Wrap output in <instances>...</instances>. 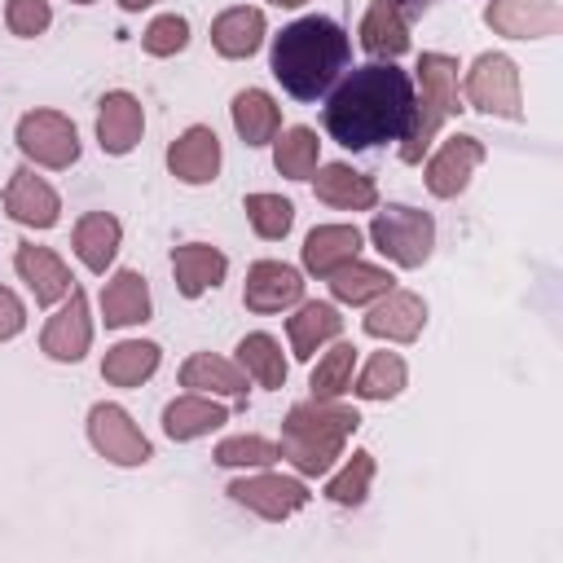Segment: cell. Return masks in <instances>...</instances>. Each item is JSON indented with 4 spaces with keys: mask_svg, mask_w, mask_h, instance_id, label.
Listing matches in <instances>:
<instances>
[{
    "mask_svg": "<svg viewBox=\"0 0 563 563\" xmlns=\"http://www.w3.org/2000/svg\"><path fill=\"white\" fill-rule=\"evenodd\" d=\"M4 22H9V31H13V35L35 40V35H44V31H48L53 9H48V0H9V4H4Z\"/></svg>",
    "mask_w": 563,
    "mask_h": 563,
    "instance_id": "ab89813d",
    "label": "cell"
},
{
    "mask_svg": "<svg viewBox=\"0 0 563 563\" xmlns=\"http://www.w3.org/2000/svg\"><path fill=\"white\" fill-rule=\"evenodd\" d=\"M352 40L334 18H299L273 35L268 70L295 101H317L334 88V79L347 70Z\"/></svg>",
    "mask_w": 563,
    "mask_h": 563,
    "instance_id": "7a4b0ae2",
    "label": "cell"
},
{
    "mask_svg": "<svg viewBox=\"0 0 563 563\" xmlns=\"http://www.w3.org/2000/svg\"><path fill=\"white\" fill-rule=\"evenodd\" d=\"M167 167L176 180L185 185H211L216 172H220V136L202 123L185 128L172 145H167Z\"/></svg>",
    "mask_w": 563,
    "mask_h": 563,
    "instance_id": "2e32d148",
    "label": "cell"
},
{
    "mask_svg": "<svg viewBox=\"0 0 563 563\" xmlns=\"http://www.w3.org/2000/svg\"><path fill=\"white\" fill-rule=\"evenodd\" d=\"M224 493L238 506H246L260 519H268V523H282V519H290L295 510L308 506V488L295 475H246V479H233Z\"/></svg>",
    "mask_w": 563,
    "mask_h": 563,
    "instance_id": "9c48e42d",
    "label": "cell"
},
{
    "mask_svg": "<svg viewBox=\"0 0 563 563\" xmlns=\"http://www.w3.org/2000/svg\"><path fill=\"white\" fill-rule=\"evenodd\" d=\"M128 13H136V9H145V4H154V0H119Z\"/></svg>",
    "mask_w": 563,
    "mask_h": 563,
    "instance_id": "7bdbcfd3",
    "label": "cell"
},
{
    "mask_svg": "<svg viewBox=\"0 0 563 563\" xmlns=\"http://www.w3.org/2000/svg\"><path fill=\"white\" fill-rule=\"evenodd\" d=\"M317 154H321V141H317V132L312 128H286L277 141H273V163H277V172L282 176H290V180H308L312 172H317Z\"/></svg>",
    "mask_w": 563,
    "mask_h": 563,
    "instance_id": "d6a6232c",
    "label": "cell"
},
{
    "mask_svg": "<svg viewBox=\"0 0 563 563\" xmlns=\"http://www.w3.org/2000/svg\"><path fill=\"white\" fill-rule=\"evenodd\" d=\"M4 216L26 229H53L62 216V198L48 180H40L31 167H18L4 185Z\"/></svg>",
    "mask_w": 563,
    "mask_h": 563,
    "instance_id": "8fae6325",
    "label": "cell"
},
{
    "mask_svg": "<svg viewBox=\"0 0 563 563\" xmlns=\"http://www.w3.org/2000/svg\"><path fill=\"white\" fill-rule=\"evenodd\" d=\"M352 365H356V347L352 343H334L321 361H317V369H312V396H321V400H334V396H343V391H352Z\"/></svg>",
    "mask_w": 563,
    "mask_h": 563,
    "instance_id": "d590c367",
    "label": "cell"
},
{
    "mask_svg": "<svg viewBox=\"0 0 563 563\" xmlns=\"http://www.w3.org/2000/svg\"><path fill=\"white\" fill-rule=\"evenodd\" d=\"M356 427H361V413L352 405H334V400L312 396V400L290 405L277 449L299 475H325L343 457V444Z\"/></svg>",
    "mask_w": 563,
    "mask_h": 563,
    "instance_id": "3957f363",
    "label": "cell"
},
{
    "mask_svg": "<svg viewBox=\"0 0 563 563\" xmlns=\"http://www.w3.org/2000/svg\"><path fill=\"white\" fill-rule=\"evenodd\" d=\"M361 48L378 62H391L409 48V22L400 18V9L391 0H374L361 18Z\"/></svg>",
    "mask_w": 563,
    "mask_h": 563,
    "instance_id": "d4e9b609",
    "label": "cell"
},
{
    "mask_svg": "<svg viewBox=\"0 0 563 563\" xmlns=\"http://www.w3.org/2000/svg\"><path fill=\"white\" fill-rule=\"evenodd\" d=\"M361 255V229L356 224H317L303 238V268L317 277H330L339 264Z\"/></svg>",
    "mask_w": 563,
    "mask_h": 563,
    "instance_id": "44dd1931",
    "label": "cell"
},
{
    "mask_svg": "<svg viewBox=\"0 0 563 563\" xmlns=\"http://www.w3.org/2000/svg\"><path fill=\"white\" fill-rule=\"evenodd\" d=\"M185 44H189V22H185L180 13L154 18V22L145 26V35H141V48H145L150 57H172V53H180Z\"/></svg>",
    "mask_w": 563,
    "mask_h": 563,
    "instance_id": "f35d334b",
    "label": "cell"
},
{
    "mask_svg": "<svg viewBox=\"0 0 563 563\" xmlns=\"http://www.w3.org/2000/svg\"><path fill=\"white\" fill-rule=\"evenodd\" d=\"M75 4H92V0H75Z\"/></svg>",
    "mask_w": 563,
    "mask_h": 563,
    "instance_id": "f6af8a7d",
    "label": "cell"
},
{
    "mask_svg": "<svg viewBox=\"0 0 563 563\" xmlns=\"http://www.w3.org/2000/svg\"><path fill=\"white\" fill-rule=\"evenodd\" d=\"M229 422V409L224 405H216V400H207L202 391H189V396H176L167 409H163V431L172 435V440H198V435H211L216 427H224Z\"/></svg>",
    "mask_w": 563,
    "mask_h": 563,
    "instance_id": "cb8c5ba5",
    "label": "cell"
},
{
    "mask_svg": "<svg viewBox=\"0 0 563 563\" xmlns=\"http://www.w3.org/2000/svg\"><path fill=\"white\" fill-rule=\"evenodd\" d=\"M22 325H26V308H22V299H18L9 286H0V339L22 334Z\"/></svg>",
    "mask_w": 563,
    "mask_h": 563,
    "instance_id": "60d3db41",
    "label": "cell"
},
{
    "mask_svg": "<svg viewBox=\"0 0 563 563\" xmlns=\"http://www.w3.org/2000/svg\"><path fill=\"white\" fill-rule=\"evenodd\" d=\"M312 194L325 202V207H339V211H369L378 202V189L365 172L347 167V163H325L312 172Z\"/></svg>",
    "mask_w": 563,
    "mask_h": 563,
    "instance_id": "d6986e66",
    "label": "cell"
},
{
    "mask_svg": "<svg viewBox=\"0 0 563 563\" xmlns=\"http://www.w3.org/2000/svg\"><path fill=\"white\" fill-rule=\"evenodd\" d=\"M172 273H176V290L185 299H198L202 290H216L229 273V260L224 251L207 246V242H185L172 251Z\"/></svg>",
    "mask_w": 563,
    "mask_h": 563,
    "instance_id": "ffe728a7",
    "label": "cell"
},
{
    "mask_svg": "<svg viewBox=\"0 0 563 563\" xmlns=\"http://www.w3.org/2000/svg\"><path fill=\"white\" fill-rule=\"evenodd\" d=\"M92 343V321H88V299L79 286H70L62 312L48 317L44 334H40V352L53 356V361H79Z\"/></svg>",
    "mask_w": 563,
    "mask_h": 563,
    "instance_id": "4fadbf2b",
    "label": "cell"
},
{
    "mask_svg": "<svg viewBox=\"0 0 563 563\" xmlns=\"http://www.w3.org/2000/svg\"><path fill=\"white\" fill-rule=\"evenodd\" d=\"M88 440H92V449H97L106 462H114V466H145V462L154 457L150 440H145L141 427L128 418V409H119V405H110V400H101V405L88 409Z\"/></svg>",
    "mask_w": 563,
    "mask_h": 563,
    "instance_id": "ba28073f",
    "label": "cell"
},
{
    "mask_svg": "<svg viewBox=\"0 0 563 563\" xmlns=\"http://www.w3.org/2000/svg\"><path fill=\"white\" fill-rule=\"evenodd\" d=\"M180 387L189 391H216V396H233V400H246V369H238L233 361L224 356H211V352H194L185 365H180Z\"/></svg>",
    "mask_w": 563,
    "mask_h": 563,
    "instance_id": "83f0119b",
    "label": "cell"
},
{
    "mask_svg": "<svg viewBox=\"0 0 563 563\" xmlns=\"http://www.w3.org/2000/svg\"><path fill=\"white\" fill-rule=\"evenodd\" d=\"M339 334H343V317L334 303H299V312L286 317V339L299 361H312L317 347L334 343Z\"/></svg>",
    "mask_w": 563,
    "mask_h": 563,
    "instance_id": "603a6c76",
    "label": "cell"
},
{
    "mask_svg": "<svg viewBox=\"0 0 563 563\" xmlns=\"http://www.w3.org/2000/svg\"><path fill=\"white\" fill-rule=\"evenodd\" d=\"M466 101L479 114L497 119H523V92H519V66L506 53H479L462 84Z\"/></svg>",
    "mask_w": 563,
    "mask_h": 563,
    "instance_id": "8992f818",
    "label": "cell"
},
{
    "mask_svg": "<svg viewBox=\"0 0 563 563\" xmlns=\"http://www.w3.org/2000/svg\"><path fill=\"white\" fill-rule=\"evenodd\" d=\"M303 299V277L299 268L282 264V260H260L246 268V286H242V303L251 312H282L290 303Z\"/></svg>",
    "mask_w": 563,
    "mask_h": 563,
    "instance_id": "7c38bea8",
    "label": "cell"
},
{
    "mask_svg": "<svg viewBox=\"0 0 563 563\" xmlns=\"http://www.w3.org/2000/svg\"><path fill=\"white\" fill-rule=\"evenodd\" d=\"M418 97H413V114L409 128L400 136V158L405 163H422L427 145L435 141V132L444 128V119H453L462 110V92H457V57L449 53H422L418 57Z\"/></svg>",
    "mask_w": 563,
    "mask_h": 563,
    "instance_id": "277c9868",
    "label": "cell"
},
{
    "mask_svg": "<svg viewBox=\"0 0 563 563\" xmlns=\"http://www.w3.org/2000/svg\"><path fill=\"white\" fill-rule=\"evenodd\" d=\"M13 268H18V277L31 286V295H35L40 308L66 299L70 286H75V277H70V268L62 264V255H53L48 246H35V242H18Z\"/></svg>",
    "mask_w": 563,
    "mask_h": 563,
    "instance_id": "e0dca14e",
    "label": "cell"
},
{
    "mask_svg": "<svg viewBox=\"0 0 563 563\" xmlns=\"http://www.w3.org/2000/svg\"><path fill=\"white\" fill-rule=\"evenodd\" d=\"M369 242L400 268H418L431 260V246H435V220L418 207H405V202H391L383 211H374L369 220Z\"/></svg>",
    "mask_w": 563,
    "mask_h": 563,
    "instance_id": "5b68a950",
    "label": "cell"
},
{
    "mask_svg": "<svg viewBox=\"0 0 563 563\" xmlns=\"http://www.w3.org/2000/svg\"><path fill=\"white\" fill-rule=\"evenodd\" d=\"M405 378H409V369H405V361H400L396 352H374L369 365L356 374L352 391H356L361 400H391V396L405 391Z\"/></svg>",
    "mask_w": 563,
    "mask_h": 563,
    "instance_id": "836d02e7",
    "label": "cell"
},
{
    "mask_svg": "<svg viewBox=\"0 0 563 563\" xmlns=\"http://www.w3.org/2000/svg\"><path fill=\"white\" fill-rule=\"evenodd\" d=\"M273 4H282V9H299L303 0H273Z\"/></svg>",
    "mask_w": 563,
    "mask_h": 563,
    "instance_id": "ee69618b",
    "label": "cell"
},
{
    "mask_svg": "<svg viewBox=\"0 0 563 563\" xmlns=\"http://www.w3.org/2000/svg\"><path fill=\"white\" fill-rule=\"evenodd\" d=\"M369 479H374V457H369L365 449H356V453L347 457V466L325 484V497H330L334 506H361L365 493H369Z\"/></svg>",
    "mask_w": 563,
    "mask_h": 563,
    "instance_id": "8d00e7d4",
    "label": "cell"
},
{
    "mask_svg": "<svg viewBox=\"0 0 563 563\" xmlns=\"http://www.w3.org/2000/svg\"><path fill=\"white\" fill-rule=\"evenodd\" d=\"M413 114V79L391 62L347 70L325 97L321 123L343 150H374L400 141Z\"/></svg>",
    "mask_w": 563,
    "mask_h": 563,
    "instance_id": "6da1fadb",
    "label": "cell"
},
{
    "mask_svg": "<svg viewBox=\"0 0 563 563\" xmlns=\"http://www.w3.org/2000/svg\"><path fill=\"white\" fill-rule=\"evenodd\" d=\"M119 238H123V229H119V220L110 211H88V216H79V224L70 233V246L84 260V268L106 273L114 251H119Z\"/></svg>",
    "mask_w": 563,
    "mask_h": 563,
    "instance_id": "4316f807",
    "label": "cell"
},
{
    "mask_svg": "<svg viewBox=\"0 0 563 563\" xmlns=\"http://www.w3.org/2000/svg\"><path fill=\"white\" fill-rule=\"evenodd\" d=\"M330 295L339 299V303H352V308H361V303H369V299H378V295H387L391 290V273L387 268H378V264H361V260H347V264H339L330 277Z\"/></svg>",
    "mask_w": 563,
    "mask_h": 563,
    "instance_id": "4dcf8cb0",
    "label": "cell"
},
{
    "mask_svg": "<svg viewBox=\"0 0 563 563\" xmlns=\"http://www.w3.org/2000/svg\"><path fill=\"white\" fill-rule=\"evenodd\" d=\"M484 22L510 40H545L563 26V13L554 0H493L484 9Z\"/></svg>",
    "mask_w": 563,
    "mask_h": 563,
    "instance_id": "5bb4252c",
    "label": "cell"
},
{
    "mask_svg": "<svg viewBox=\"0 0 563 563\" xmlns=\"http://www.w3.org/2000/svg\"><path fill=\"white\" fill-rule=\"evenodd\" d=\"M145 132V114H141V101L132 92H106L101 97V110H97V141L106 154H128L136 150Z\"/></svg>",
    "mask_w": 563,
    "mask_h": 563,
    "instance_id": "ac0fdd59",
    "label": "cell"
},
{
    "mask_svg": "<svg viewBox=\"0 0 563 563\" xmlns=\"http://www.w3.org/2000/svg\"><path fill=\"white\" fill-rule=\"evenodd\" d=\"M101 317L114 330L150 321V286H145V277L136 268H119L106 282V290H101Z\"/></svg>",
    "mask_w": 563,
    "mask_h": 563,
    "instance_id": "7402d4cb",
    "label": "cell"
},
{
    "mask_svg": "<svg viewBox=\"0 0 563 563\" xmlns=\"http://www.w3.org/2000/svg\"><path fill=\"white\" fill-rule=\"evenodd\" d=\"M242 211H246L251 229H255L264 242L286 238L290 224H295V207H290V198H282V194H246Z\"/></svg>",
    "mask_w": 563,
    "mask_h": 563,
    "instance_id": "e575fe53",
    "label": "cell"
},
{
    "mask_svg": "<svg viewBox=\"0 0 563 563\" xmlns=\"http://www.w3.org/2000/svg\"><path fill=\"white\" fill-rule=\"evenodd\" d=\"M238 361H242L246 378H255L260 387H273V391L286 387V361H282V347H277L273 334H264V330L246 334L238 343Z\"/></svg>",
    "mask_w": 563,
    "mask_h": 563,
    "instance_id": "1f68e13d",
    "label": "cell"
},
{
    "mask_svg": "<svg viewBox=\"0 0 563 563\" xmlns=\"http://www.w3.org/2000/svg\"><path fill=\"white\" fill-rule=\"evenodd\" d=\"M158 361H163L158 343H150V339H123V343H114V347L106 352L101 378H106L110 387H141V383L158 369Z\"/></svg>",
    "mask_w": 563,
    "mask_h": 563,
    "instance_id": "f1b7e54d",
    "label": "cell"
},
{
    "mask_svg": "<svg viewBox=\"0 0 563 563\" xmlns=\"http://www.w3.org/2000/svg\"><path fill=\"white\" fill-rule=\"evenodd\" d=\"M484 163V141L479 136H444V145L431 154L427 163V189L435 198H457L466 185H471V172Z\"/></svg>",
    "mask_w": 563,
    "mask_h": 563,
    "instance_id": "30bf717a",
    "label": "cell"
},
{
    "mask_svg": "<svg viewBox=\"0 0 563 563\" xmlns=\"http://www.w3.org/2000/svg\"><path fill=\"white\" fill-rule=\"evenodd\" d=\"M13 141H18V150H22L31 163L53 167V172H62V167H70V163L79 158V132H75V123H70L66 114H57V110H26V114L18 119Z\"/></svg>",
    "mask_w": 563,
    "mask_h": 563,
    "instance_id": "52a82bcc",
    "label": "cell"
},
{
    "mask_svg": "<svg viewBox=\"0 0 563 563\" xmlns=\"http://www.w3.org/2000/svg\"><path fill=\"white\" fill-rule=\"evenodd\" d=\"M365 334H374V339H391V343H413L418 334H422V325H427V303L413 295V290H387V295H378V303L365 312Z\"/></svg>",
    "mask_w": 563,
    "mask_h": 563,
    "instance_id": "9a60e30c",
    "label": "cell"
},
{
    "mask_svg": "<svg viewBox=\"0 0 563 563\" xmlns=\"http://www.w3.org/2000/svg\"><path fill=\"white\" fill-rule=\"evenodd\" d=\"M211 457L220 466H273L282 457V449L273 440H264V435H229V440L216 444Z\"/></svg>",
    "mask_w": 563,
    "mask_h": 563,
    "instance_id": "74e56055",
    "label": "cell"
},
{
    "mask_svg": "<svg viewBox=\"0 0 563 563\" xmlns=\"http://www.w3.org/2000/svg\"><path fill=\"white\" fill-rule=\"evenodd\" d=\"M211 44L220 57H251L260 44H264V13L260 9H246V4H233L224 9L216 22H211Z\"/></svg>",
    "mask_w": 563,
    "mask_h": 563,
    "instance_id": "484cf974",
    "label": "cell"
},
{
    "mask_svg": "<svg viewBox=\"0 0 563 563\" xmlns=\"http://www.w3.org/2000/svg\"><path fill=\"white\" fill-rule=\"evenodd\" d=\"M391 4H396V9H400V18L409 22V18H418V13H422L431 0H391Z\"/></svg>",
    "mask_w": 563,
    "mask_h": 563,
    "instance_id": "b9f144b4",
    "label": "cell"
},
{
    "mask_svg": "<svg viewBox=\"0 0 563 563\" xmlns=\"http://www.w3.org/2000/svg\"><path fill=\"white\" fill-rule=\"evenodd\" d=\"M229 114H233V128H238V136L246 145H268L277 136V128H282V110L264 88H242L233 97Z\"/></svg>",
    "mask_w": 563,
    "mask_h": 563,
    "instance_id": "f546056e",
    "label": "cell"
}]
</instances>
